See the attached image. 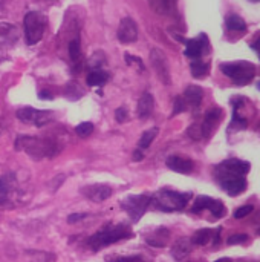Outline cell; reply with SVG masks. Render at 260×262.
I'll use <instances>...</instances> for the list:
<instances>
[{
  "mask_svg": "<svg viewBox=\"0 0 260 262\" xmlns=\"http://www.w3.org/2000/svg\"><path fill=\"white\" fill-rule=\"evenodd\" d=\"M115 118H116V121H118V123H124V121L129 118V112H127V109H126V107H118V109L115 111Z\"/></svg>",
  "mask_w": 260,
  "mask_h": 262,
  "instance_id": "cell-32",
  "label": "cell"
},
{
  "mask_svg": "<svg viewBox=\"0 0 260 262\" xmlns=\"http://www.w3.org/2000/svg\"><path fill=\"white\" fill-rule=\"evenodd\" d=\"M153 107H155V100H153L152 94L144 92V94L141 95V98L138 100V107H136L138 117H139V118H147V117H150L152 112H153Z\"/></svg>",
  "mask_w": 260,
  "mask_h": 262,
  "instance_id": "cell-13",
  "label": "cell"
},
{
  "mask_svg": "<svg viewBox=\"0 0 260 262\" xmlns=\"http://www.w3.org/2000/svg\"><path fill=\"white\" fill-rule=\"evenodd\" d=\"M86 216H87L86 213H72V215L67 216V223L69 224H74V223H78V221L84 220Z\"/></svg>",
  "mask_w": 260,
  "mask_h": 262,
  "instance_id": "cell-34",
  "label": "cell"
},
{
  "mask_svg": "<svg viewBox=\"0 0 260 262\" xmlns=\"http://www.w3.org/2000/svg\"><path fill=\"white\" fill-rule=\"evenodd\" d=\"M156 135H158V129H156V127H153V129H150V130L144 132V134H143V137H141V140H139L138 149H139V150L147 149V147L152 144V141L155 140V137H156Z\"/></svg>",
  "mask_w": 260,
  "mask_h": 262,
  "instance_id": "cell-24",
  "label": "cell"
},
{
  "mask_svg": "<svg viewBox=\"0 0 260 262\" xmlns=\"http://www.w3.org/2000/svg\"><path fill=\"white\" fill-rule=\"evenodd\" d=\"M12 29H14L12 25H9V23H0V35H6V34H9Z\"/></svg>",
  "mask_w": 260,
  "mask_h": 262,
  "instance_id": "cell-37",
  "label": "cell"
},
{
  "mask_svg": "<svg viewBox=\"0 0 260 262\" xmlns=\"http://www.w3.org/2000/svg\"><path fill=\"white\" fill-rule=\"evenodd\" d=\"M150 203H152V196L149 195H130L121 203V207L123 210L127 212V215L133 223H138L141 216L146 213V210L149 209Z\"/></svg>",
  "mask_w": 260,
  "mask_h": 262,
  "instance_id": "cell-7",
  "label": "cell"
},
{
  "mask_svg": "<svg viewBox=\"0 0 260 262\" xmlns=\"http://www.w3.org/2000/svg\"><path fill=\"white\" fill-rule=\"evenodd\" d=\"M245 241H248V235H245V233H238V235H231L230 238H228V244L230 246H234V244H242V243H245Z\"/></svg>",
  "mask_w": 260,
  "mask_h": 262,
  "instance_id": "cell-31",
  "label": "cell"
},
{
  "mask_svg": "<svg viewBox=\"0 0 260 262\" xmlns=\"http://www.w3.org/2000/svg\"><path fill=\"white\" fill-rule=\"evenodd\" d=\"M69 55H70V60L74 61V64L80 66L81 64V45H80V40L78 38H74L70 43H69Z\"/></svg>",
  "mask_w": 260,
  "mask_h": 262,
  "instance_id": "cell-20",
  "label": "cell"
},
{
  "mask_svg": "<svg viewBox=\"0 0 260 262\" xmlns=\"http://www.w3.org/2000/svg\"><path fill=\"white\" fill-rule=\"evenodd\" d=\"M132 236V230L129 226H124V224H118V226H110V227H106L100 232H97L95 235H92L87 241L89 247L93 250V252H98L101 249H106L121 239H127Z\"/></svg>",
  "mask_w": 260,
  "mask_h": 262,
  "instance_id": "cell-2",
  "label": "cell"
},
{
  "mask_svg": "<svg viewBox=\"0 0 260 262\" xmlns=\"http://www.w3.org/2000/svg\"><path fill=\"white\" fill-rule=\"evenodd\" d=\"M210 49V43H208V37L205 34H201L198 38H192L185 41V51L184 54L193 60H199L201 55L204 52H208Z\"/></svg>",
  "mask_w": 260,
  "mask_h": 262,
  "instance_id": "cell-9",
  "label": "cell"
},
{
  "mask_svg": "<svg viewBox=\"0 0 260 262\" xmlns=\"http://www.w3.org/2000/svg\"><path fill=\"white\" fill-rule=\"evenodd\" d=\"M190 198H192L190 193L161 190L159 193L152 196V204L162 212H175V210H182L190 201Z\"/></svg>",
  "mask_w": 260,
  "mask_h": 262,
  "instance_id": "cell-4",
  "label": "cell"
},
{
  "mask_svg": "<svg viewBox=\"0 0 260 262\" xmlns=\"http://www.w3.org/2000/svg\"><path fill=\"white\" fill-rule=\"evenodd\" d=\"M143 158H144L143 152H141L139 149H136V150H135V154H133V160H135V161H141Z\"/></svg>",
  "mask_w": 260,
  "mask_h": 262,
  "instance_id": "cell-39",
  "label": "cell"
},
{
  "mask_svg": "<svg viewBox=\"0 0 260 262\" xmlns=\"http://www.w3.org/2000/svg\"><path fill=\"white\" fill-rule=\"evenodd\" d=\"M81 193L93 203H103L112 196V187L106 184H93L81 189Z\"/></svg>",
  "mask_w": 260,
  "mask_h": 262,
  "instance_id": "cell-11",
  "label": "cell"
},
{
  "mask_svg": "<svg viewBox=\"0 0 260 262\" xmlns=\"http://www.w3.org/2000/svg\"><path fill=\"white\" fill-rule=\"evenodd\" d=\"M259 235H260V229H259Z\"/></svg>",
  "mask_w": 260,
  "mask_h": 262,
  "instance_id": "cell-45",
  "label": "cell"
},
{
  "mask_svg": "<svg viewBox=\"0 0 260 262\" xmlns=\"http://www.w3.org/2000/svg\"><path fill=\"white\" fill-rule=\"evenodd\" d=\"M253 210H254V207H253L251 204L242 206V207H239V209L234 212V218H236V220H242V218L248 216L250 213H253Z\"/></svg>",
  "mask_w": 260,
  "mask_h": 262,
  "instance_id": "cell-29",
  "label": "cell"
},
{
  "mask_svg": "<svg viewBox=\"0 0 260 262\" xmlns=\"http://www.w3.org/2000/svg\"><path fill=\"white\" fill-rule=\"evenodd\" d=\"M38 97H40L41 100H52V94L48 92V91H40V92H38Z\"/></svg>",
  "mask_w": 260,
  "mask_h": 262,
  "instance_id": "cell-38",
  "label": "cell"
},
{
  "mask_svg": "<svg viewBox=\"0 0 260 262\" xmlns=\"http://www.w3.org/2000/svg\"><path fill=\"white\" fill-rule=\"evenodd\" d=\"M112 262H144L141 256H124V258H116Z\"/></svg>",
  "mask_w": 260,
  "mask_h": 262,
  "instance_id": "cell-35",
  "label": "cell"
},
{
  "mask_svg": "<svg viewBox=\"0 0 260 262\" xmlns=\"http://www.w3.org/2000/svg\"><path fill=\"white\" fill-rule=\"evenodd\" d=\"M202 98H204V91H202V88H199V86L192 84V86H188V88L185 89V92H184V100H185L190 106H193V107H198V106L202 103Z\"/></svg>",
  "mask_w": 260,
  "mask_h": 262,
  "instance_id": "cell-15",
  "label": "cell"
},
{
  "mask_svg": "<svg viewBox=\"0 0 260 262\" xmlns=\"http://www.w3.org/2000/svg\"><path fill=\"white\" fill-rule=\"evenodd\" d=\"M225 25H227V29L228 31H234V32H244V31H247L245 20L241 15H236V14L228 15L227 20H225Z\"/></svg>",
  "mask_w": 260,
  "mask_h": 262,
  "instance_id": "cell-18",
  "label": "cell"
},
{
  "mask_svg": "<svg viewBox=\"0 0 260 262\" xmlns=\"http://www.w3.org/2000/svg\"><path fill=\"white\" fill-rule=\"evenodd\" d=\"M250 172V163L242 160H227L216 167V178L221 187L230 195L236 196L247 189L245 175Z\"/></svg>",
  "mask_w": 260,
  "mask_h": 262,
  "instance_id": "cell-1",
  "label": "cell"
},
{
  "mask_svg": "<svg viewBox=\"0 0 260 262\" xmlns=\"http://www.w3.org/2000/svg\"><path fill=\"white\" fill-rule=\"evenodd\" d=\"M216 262H231V259L230 258H221V259H218Z\"/></svg>",
  "mask_w": 260,
  "mask_h": 262,
  "instance_id": "cell-42",
  "label": "cell"
},
{
  "mask_svg": "<svg viewBox=\"0 0 260 262\" xmlns=\"http://www.w3.org/2000/svg\"><path fill=\"white\" fill-rule=\"evenodd\" d=\"M126 60H127V63H129V64H132V63L138 64V68H139L141 71H144V69H146L144 63H143V60H141L139 57H133V55H130V54H126Z\"/></svg>",
  "mask_w": 260,
  "mask_h": 262,
  "instance_id": "cell-33",
  "label": "cell"
},
{
  "mask_svg": "<svg viewBox=\"0 0 260 262\" xmlns=\"http://www.w3.org/2000/svg\"><path fill=\"white\" fill-rule=\"evenodd\" d=\"M221 71L230 77L234 84L238 86H245L248 84L256 74V68L254 64H251L250 61H238V63H222L221 64Z\"/></svg>",
  "mask_w": 260,
  "mask_h": 262,
  "instance_id": "cell-6",
  "label": "cell"
},
{
  "mask_svg": "<svg viewBox=\"0 0 260 262\" xmlns=\"http://www.w3.org/2000/svg\"><path fill=\"white\" fill-rule=\"evenodd\" d=\"M150 61H152V66H153L158 78L164 84L169 86L172 83V77H170V66H169V60H167L166 54L161 49L153 48L150 52Z\"/></svg>",
  "mask_w": 260,
  "mask_h": 262,
  "instance_id": "cell-8",
  "label": "cell"
},
{
  "mask_svg": "<svg viewBox=\"0 0 260 262\" xmlns=\"http://www.w3.org/2000/svg\"><path fill=\"white\" fill-rule=\"evenodd\" d=\"M211 235H213V232H211L210 229H201V230H198V232L193 235L192 243H193L195 246H205V244H208V241L211 239Z\"/></svg>",
  "mask_w": 260,
  "mask_h": 262,
  "instance_id": "cell-22",
  "label": "cell"
},
{
  "mask_svg": "<svg viewBox=\"0 0 260 262\" xmlns=\"http://www.w3.org/2000/svg\"><path fill=\"white\" fill-rule=\"evenodd\" d=\"M192 252V241L187 239V238H182V239H178L172 249V255L178 259V261H182L184 258H187Z\"/></svg>",
  "mask_w": 260,
  "mask_h": 262,
  "instance_id": "cell-16",
  "label": "cell"
},
{
  "mask_svg": "<svg viewBox=\"0 0 260 262\" xmlns=\"http://www.w3.org/2000/svg\"><path fill=\"white\" fill-rule=\"evenodd\" d=\"M11 175L0 177V206L5 204L9 200V192H11Z\"/></svg>",
  "mask_w": 260,
  "mask_h": 262,
  "instance_id": "cell-21",
  "label": "cell"
},
{
  "mask_svg": "<svg viewBox=\"0 0 260 262\" xmlns=\"http://www.w3.org/2000/svg\"><path fill=\"white\" fill-rule=\"evenodd\" d=\"M107 80H109V74H107V72H104V71H101V69H95V71H90V72L87 74L86 83H87V86L97 88V86L106 84Z\"/></svg>",
  "mask_w": 260,
  "mask_h": 262,
  "instance_id": "cell-17",
  "label": "cell"
},
{
  "mask_svg": "<svg viewBox=\"0 0 260 262\" xmlns=\"http://www.w3.org/2000/svg\"><path fill=\"white\" fill-rule=\"evenodd\" d=\"M251 48L257 52V55H259V58H260V38L256 41V43H253V45H251Z\"/></svg>",
  "mask_w": 260,
  "mask_h": 262,
  "instance_id": "cell-41",
  "label": "cell"
},
{
  "mask_svg": "<svg viewBox=\"0 0 260 262\" xmlns=\"http://www.w3.org/2000/svg\"><path fill=\"white\" fill-rule=\"evenodd\" d=\"M253 2H257V0H253Z\"/></svg>",
  "mask_w": 260,
  "mask_h": 262,
  "instance_id": "cell-44",
  "label": "cell"
},
{
  "mask_svg": "<svg viewBox=\"0 0 260 262\" xmlns=\"http://www.w3.org/2000/svg\"><path fill=\"white\" fill-rule=\"evenodd\" d=\"M150 5L158 14H167L173 6V0H150Z\"/></svg>",
  "mask_w": 260,
  "mask_h": 262,
  "instance_id": "cell-25",
  "label": "cell"
},
{
  "mask_svg": "<svg viewBox=\"0 0 260 262\" xmlns=\"http://www.w3.org/2000/svg\"><path fill=\"white\" fill-rule=\"evenodd\" d=\"M17 150H25L28 155H31L34 160H41L44 157H55L60 152V146L54 144L52 141L38 140L34 137L20 135L15 141Z\"/></svg>",
  "mask_w": 260,
  "mask_h": 262,
  "instance_id": "cell-3",
  "label": "cell"
},
{
  "mask_svg": "<svg viewBox=\"0 0 260 262\" xmlns=\"http://www.w3.org/2000/svg\"><path fill=\"white\" fill-rule=\"evenodd\" d=\"M208 210L211 212V215H213L215 218H222V216L225 215V206H224V203L219 201V200H211Z\"/></svg>",
  "mask_w": 260,
  "mask_h": 262,
  "instance_id": "cell-27",
  "label": "cell"
},
{
  "mask_svg": "<svg viewBox=\"0 0 260 262\" xmlns=\"http://www.w3.org/2000/svg\"><path fill=\"white\" fill-rule=\"evenodd\" d=\"M210 203H211V198L210 196H205V195L198 196L196 201H195V204H193V207H192V212L193 213H199V212L208 209L210 207Z\"/></svg>",
  "mask_w": 260,
  "mask_h": 262,
  "instance_id": "cell-26",
  "label": "cell"
},
{
  "mask_svg": "<svg viewBox=\"0 0 260 262\" xmlns=\"http://www.w3.org/2000/svg\"><path fill=\"white\" fill-rule=\"evenodd\" d=\"M138 38V25L133 18L124 17L118 26V40L121 43H133Z\"/></svg>",
  "mask_w": 260,
  "mask_h": 262,
  "instance_id": "cell-10",
  "label": "cell"
},
{
  "mask_svg": "<svg viewBox=\"0 0 260 262\" xmlns=\"http://www.w3.org/2000/svg\"><path fill=\"white\" fill-rule=\"evenodd\" d=\"M38 115V111L34 107H21L17 111V118L25 123H34Z\"/></svg>",
  "mask_w": 260,
  "mask_h": 262,
  "instance_id": "cell-23",
  "label": "cell"
},
{
  "mask_svg": "<svg viewBox=\"0 0 260 262\" xmlns=\"http://www.w3.org/2000/svg\"><path fill=\"white\" fill-rule=\"evenodd\" d=\"M93 132V124L90 121H84V123H80L77 127H75V134L81 138H86L89 137L90 134Z\"/></svg>",
  "mask_w": 260,
  "mask_h": 262,
  "instance_id": "cell-28",
  "label": "cell"
},
{
  "mask_svg": "<svg viewBox=\"0 0 260 262\" xmlns=\"http://www.w3.org/2000/svg\"><path fill=\"white\" fill-rule=\"evenodd\" d=\"M221 232H222V227H218V232L215 233V246H218L219 244V241H221Z\"/></svg>",
  "mask_w": 260,
  "mask_h": 262,
  "instance_id": "cell-40",
  "label": "cell"
},
{
  "mask_svg": "<svg viewBox=\"0 0 260 262\" xmlns=\"http://www.w3.org/2000/svg\"><path fill=\"white\" fill-rule=\"evenodd\" d=\"M221 115H222V112H221L219 107H213V109H210V111L205 114L204 124H202V130H201V134H202L204 137H208V135H210V132H211L213 127L216 126V121L221 118Z\"/></svg>",
  "mask_w": 260,
  "mask_h": 262,
  "instance_id": "cell-14",
  "label": "cell"
},
{
  "mask_svg": "<svg viewBox=\"0 0 260 262\" xmlns=\"http://www.w3.org/2000/svg\"><path fill=\"white\" fill-rule=\"evenodd\" d=\"M185 111V100L182 98V97H176L175 98V106H173V114H172V117H175V115H178V114H181V112H184Z\"/></svg>",
  "mask_w": 260,
  "mask_h": 262,
  "instance_id": "cell-30",
  "label": "cell"
},
{
  "mask_svg": "<svg viewBox=\"0 0 260 262\" xmlns=\"http://www.w3.org/2000/svg\"><path fill=\"white\" fill-rule=\"evenodd\" d=\"M63 181H64V175H57V177L51 181V184H52V190L55 192V190L63 184Z\"/></svg>",
  "mask_w": 260,
  "mask_h": 262,
  "instance_id": "cell-36",
  "label": "cell"
},
{
  "mask_svg": "<svg viewBox=\"0 0 260 262\" xmlns=\"http://www.w3.org/2000/svg\"><path fill=\"white\" fill-rule=\"evenodd\" d=\"M46 17L38 11H31L23 18L25 26V38L28 45H35L41 40L44 29H46Z\"/></svg>",
  "mask_w": 260,
  "mask_h": 262,
  "instance_id": "cell-5",
  "label": "cell"
},
{
  "mask_svg": "<svg viewBox=\"0 0 260 262\" xmlns=\"http://www.w3.org/2000/svg\"><path fill=\"white\" fill-rule=\"evenodd\" d=\"M190 71H192V75L195 78H202V77H205L208 74L210 64L205 63V61H202V60H195L190 64Z\"/></svg>",
  "mask_w": 260,
  "mask_h": 262,
  "instance_id": "cell-19",
  "label": "cell"
},
{
  "mask_svg": "<svg viewBox=\"0 0 260 262\" xmlns=\"http://www.w3.org/2000/svg\"><path fill=\"white\" fill-rule=\"evenodd\" d=\"M259 91H260V83H259Z\"/></svg>",
  "mask_w": 260,
  "mask_h": 262,
  "instance_id": "cell-43",
  "label": "cell"
},
{
  "mask_svg": "<svg viewBox=\"0 0 260 262\" xmlns=\"http://www.w3.org/2000/svg\"><path fill=\"white\" fill-rule=\"evenodd\" d=\"M166 164L170 170L178 172V173H192V170L195 169L193 161L188 158H182V157H169Z\"/></svg>",
  "mask_w": 260,
  "mask_h": 262,
  "instance_id": "cell-12",
  "label": "cell"
}]
</instances>
